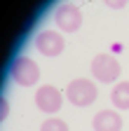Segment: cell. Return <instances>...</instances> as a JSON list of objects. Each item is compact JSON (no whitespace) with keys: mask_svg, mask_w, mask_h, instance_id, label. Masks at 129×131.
I'll return each mask as SVG.
<instances>
[{"mask_svg":"<svg viewBox=\"0 0 129 131\" xmlns=\"http://www.w3.org/2000/svg\"><path fill=\"white\" fill-rule=\"evenodd\" d=\"M66 96H68V101L77 108H87L96 101V96H99V91H96V84L92 80L87 77H77L73 80L71 84L66 87Z\"/></svg>","mask_w":129,"mask_h":131,"instance_id":"cell-1","label":"cell"},{"mask_svg":"<svg viewBox=\"0 0 129 131\" xmlns=\"http://www.w3.org/2000/svg\"><path fill=\"white\" fill-rule=\"evenodd\" d=\"M9 73H12V80L17 82L19 87H33L40 80V66L33 59H28V56H17Z\"/></svg>","mask_w":129,"mask_h":131,"instance_id":"cell-2","label":"cell"},{"mask_svg":"<svg viewBox=\"0 0 129 131\" xmlns=\"http://www.w3.org/2000/svg\"><path fill=\"white\" fill-rule=\"evenodd\" d=\"M120 63L115 56H110V54H96L92 59V75L94 80H99L103 82V84H110V82H115L120 77Z\"/></svg>","mask_w":129,"mask_h":131,"instance_id":"cell-3","label":"cell"},{"mask_svg":"<svg viewBox=\"0 0 129 131\" xmlns=\"http://www.w3.org/2000/svg\"><path fill=\"white\" fill-rule=\"evenodd\" d=\"M54 24L63 33H75L82 26V12L73 3H59L56 9H54Z\"/></svg>","mask_w":129,"mask_h":131,"instance_id":"cell-4","label":"cell"},{"mask_svg":"<svg viewBox=\"0 0 129 131\" xmlns=\"http://www.w3.org/2000/svg\"><path fill=\"white\" fill-rule=\"evenodd\" d=\"M66 47V40L59 30H40L38 38H35V49L42 56H59Z\"/></svg>","mask_w":129,"mask_h":131,"instance_id":"cell-5","label":"cell"},{"mask_svg":"<svg viewBox=\"0 0 129 131\" xmlns=\"http://www.w3.org/2000/svg\"><path fill=\"white\" fill-rule=\"evenodd\" d=\"M35 105H38V110H42L47 115H54L63 105V94L52 84H45L35 91Z\"/></svg>","mask_w":129,"mask_h":131,"instance_id":"cell-6","label":"cell"},{"mask_svg":"<svg viewBox=\"0 0 129 131\" xmlns=\"http://www.w3.org/2000/svg\"><path fill=\"white\" fill-rule=\"evenodd\" d=\"M92 126H94V131H120L122 129V117L115 110H101V112L94 115Z\"/></svg>","mask_w":129,"mask_h":131,"instance_id":"cell-7","label":"cell"},{"mask_svg":"<svg viewBox=\"0 0 129 131\" xmlns=\"http://www.w3.org/2000/svg\"><path fill=\"white\" fill-rule=\"evenodd\" d=\"M110 101L117 110H129V82H120L110 91Z\"/></svg>","mask_w":129,"mask_h":131,"instance_id":"cell-8","label":"cell"},{"mask_svg":"<svg viewBox=\"0 0 129 131\" xmlns=\"http://www.w3.org/2000/svg\"><path fill=\"white\" fill-rule=\"evenodd\" d=\"M40 131H68V124L63 119H56V117H49L47 122H42Z\"/></svg>","mask_w":129,"mask_h":131,"instance_id":"cell-9","label":"cell"},{"mask_svg":"<svg viewBox=\"0 0 129 131\" xmlns=\"http://www.w3.org/2000/svg\"><path fill=\"white\" fill-rule=\"evenodd\" d=\"M108 7H113V9H120V7H127V3L124 0H117V3H106Z\"/></svg>","mask_w":129,"mask_h":131,"instance_id":"cell-10","label":"cell"},{"mask_svg":"<svg viewBox=\"0 0 129 131\" xmlns=\"http://www.w3.org/2000/svg\"><path fill=\"white\" fill-rule=\"evenodd\" d=\"M7 115H9V105L7 101H3V119H7Z\"/></svg>","mask_w":129,"mask_h":131,"instance_id":"cell-11","label":"cell"}]
</instances>
